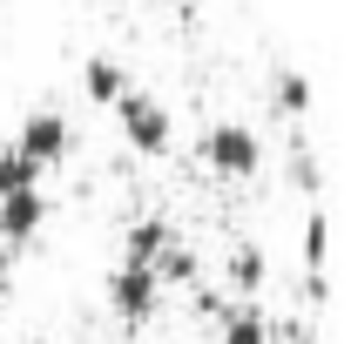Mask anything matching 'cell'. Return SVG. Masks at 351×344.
<instances>
[{
    "mask_svg": "<svg viewBox=\"0 0 351 344\" xmlns=\"http://www.w3.org/2000/svg\"><path fill=\"white\" fill-rule=\"evenodd\" d=\"M115 129H122V142H129L135 156H169L176 149L169 101H156V95H142V88H129V95L115 101Z\"/></svg>",
    "mask_w": 351,
    "mask_h": 344,
    "instance_id": "cell-1",
    "label": "cell"
},
{
    "mask_svg": "<svg viewBox=\"0 0 351 344\" xmlns=\"http://www.w3.org/2000/svg\"><path fill=\"white\" fill-rule=\"evenodd\" d=\"M196 149H203L210 175H223V182H250L263 169V135L250 122H217V129H203Z\"/></svg>",
    "mask_w": 351,
    "mask_h": 344,
    "instance_id": "cell-2",
    "label": "cell"
},
{
    "mask_svg": "<svg viewBox=\"0 0 351 344\" xmlns=\"http://www.w3.org/2000/svg\"><path fill=\"white\" fill-rule=\"evenodd\" d=\"M14 156H21V162H27L34 175L61 169V162L75 156V122H68L61 108H34V115L14 129Z\"/></svg>",
    "mask_w": 351,
    "mask_h": 344,
    "instance_id": "cell-3",
    "label": "cell"
},
{
    "mask_svg": "<svg viewBox=\"0 0 351 344\" xmlns=\"http://www.w3.org/2000/svg\"><path fill=\"white\" fill-rule=\"evenodd\" d=\"M108 310H115V317H122V324L135 331V324H149V317L162 310V284H156L149 270H135V263H122V270L108 277Z\"/></svg>",
    "mask_w": 351,
    "mask_h": 344,
    "instance_id": "cell-4",
    "label": "cell"
},
{
    "mask_svg": "<svg viewBox=\"0 0 351 344\" xmlns=\"http://www.w3.org/2000/svg\"><path fill=\"white\" fill-rule=\"evenodd\" d=\"M41 223H47V196H41V189H21V196H7V203H0V243H14V250H21V243H34V236H41Z\"/></svg>",
    "mask_w": 351,
    "mask_h": 344,
    "instance_id": "cell-5",
    "label": "cell"
},
{
    "mask_svg": "<svg viewBox=\"0 0 351 344\" xmlns=\"http://www.w3.org/2000/svg\"><path fill=\"white\" fill-rule=\"evenodd\" d=\"M169 243H176V230H169V223H162V216H142V223H129V230H122V263L149 270V263L162 257Z\"/></svg>",
    "mask_w": 351,
    "mask_h": 344,
    "instance_id": "cell-6",
    "label": "cell"
},
{
    "mask_svg": "<svg viewBox=\"0 0 351 344\" xmlns=\"http://www.w3.org/2000/svg\"><path fill=\"white\" fill-rule=\"evenodd\" d=\"M82 95H88V101H101V108H115V101L129 95V68L108 61V54H88V61H82Z\"/></svg>",
    "mask_w": 351,
    "mask_h": 344,
    "instance_id": "cell-7",
    "label": "cell"
},
{
    "mask_svg": "<svg viewBox=\"0 0 351 344\" xmlns=\"http://www.w3.org/2000/svg\"><path fill=\"white\" fill-rule=\"evenodd\" d=\"M217 344H270V317H263L257 304H237V310H223Z\"/></svg>",
    "mask_w": 351,
    "mask_h": 344,
    "instance_id": "cell-8",
    "label": "cell"
},
{
    "mask_svg": "<svg viewBox=\"0 0 351 344\" xmlns=\"http://www.w3.org/2000/svg\"><path fill=\"white\" fill-rule=\"evenodd\" d=\"M270 101H277V115H304L311 108V75L277 68V75H270Z\"/></svg>",
    "mask_w": 351,
    "mask_h": 344,
    "instance_id": "cell-9",
    "label": "cell"
},
{
    "mask_svg": "<svg viewBox=\"0 0 351 344\" xmlns=\"http://www.w3.org/2000/svg\"><path fill=\"white\" fill-rule=\"evenodd\" d=\"M21 189H41V175L14 156V142H0V203H7V196H21Z\"/></svg>",
    "mask_w": 351,
    "mask_h": 344,
    "instance_id": "cell-10",
    "label": "cell"
},
{
    "mask_svg": "<svg viewBox=\"0 0 351 344\" xmlns=\"http://www.w3.org/2000/svg\"><path fill=\"white\" fill-rule=\"evenodd\" d=\"M230 277H237V291H257L263 284V250L257 243H237L230 250Z\"/></svg>",
    "mask_w": 351,
    "mask_h": 344,
    "instance_id": "cell-11",
    "label": "cell"
}]
</instances>
